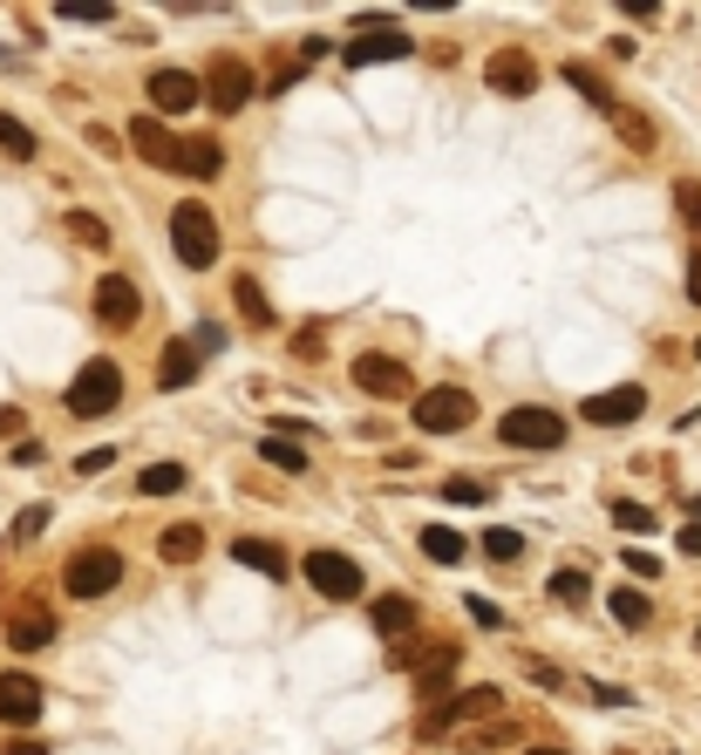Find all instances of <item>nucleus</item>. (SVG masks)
<instances>
[{"label":"nucleus","mask_w":701,"mask_h":755,"mask_svg":"<svg viewBox=\"0 0 701 755\" xmlns=\"http://www.w3.org/2000/svg\"><path fill=\"white\" fill-rule=\"evenodd\" d=\"M450 673H456V647H436L430 660L416 667V681H422V694H430V701H443L450 694Z\"/></svg>","instance_id":"b1692460"},{"label":"nucleus","mask_w":701,"mask_h":755,"mask_svg":"<svg viewBox=\"0 0 701 755\" xmlns=\"http://www.w3.org/2000/svg\"><path fill=\"white\" fill-rule=\"evenodd\" d=\"M259 456H266L272 470H306V450L287 443V435H259Z\"/></svg>","instance_id":"7c9ffc66"},{"label":"nucleus","mask_w":701,"mask_h":755,"mask_svg":"<svg viewBox=\"0 0 701 755\" xmlns=\"http://www.w3.org/2000/svg\"><path fill=\"white\" fill-rule=\"evenodd\" d=\"M137 490H143V497H177V490H184V463H150V470L137 476Z\"/></svg>","instance_id":"bb28decb"},{"label":"nucleus","mask_w":701,"mask_h":755,"mask_svg":"<svg viewBox=\"0 0 701 755\" xmlns=\"http://www.w3.org/2000/svg\"><path fill=\"white\" fill-rule=\"evenodd\" d=\"M341 55H347V68H368V62H402V55H416V42H409V34L388 21V14H375V21H362V34H355Z\"/></svg>","instance_id":"0eeeda50"},{"label":"nucleus","mask_w":701,"mask_h":755,"mask_svg":"<svg viewBox=\"0 0 701 755\" xmlns=\"http://www.w3.org/2000/svg\"><path fill=\"white\" fill-rule=\"evenodd\" d=\"M55 14H62V21H109L116 8H109V0H62Z\"/></svg>","instance_id":"c9c22d12"},{"label":"nucleus","mask_w":701,"mask_h":755,"mask_svg":"<svg viewBox=\"0 0 701 755\" xmlns=\"http://www.w3.org/2000/svg\"><path fill=\"white\" fill-rule=\"evenodd\" d=\"M198 96H205V83H198V75H184V68H158V75H150V109H158V116L198 109Z\"/></svg>","instance_id":"4468645a"},{"label":"nucleus","mask_w":701,"mask_h":755,"mask_svg":"<svg viewBox=\"0 0 701 755\" xmlns=\"http://www.w3.org/2000/svg\"><path fill=\"white\" fill-rule=\"evenodd\" d=\"M613 525H619V531H640V538H647V531H654V510H647V504H613Z\"/></svg>","instance_id":"e433bc0d"},{"label":"nucleus","mask_w":701,"mask_h":755,"mask_svg":"<svg viewBox=\"0 0 701 755\" xmlns=\"http://www.w3.org/2000/svg\"><path fill=\"white\" fill-rule=\"evenodd\" d=\"M586 416L593 429H627L634 416H647V388L640 381H627V388H600V395H586Z\"/></svg>","instance_id":"9d476101"},{"label":"nucleus","mask_w":701,"mask_h":755,"mask_svg":"<svg viewBox=\"0 0 701 755\" xmlns=\"http://www.w3.org/2000/svg\"><path fill=\"white\" fill-rule=\"evenodd\" d=\"M675 205H681V218L701 231V184H694V177H681V184H675Z\"/></svg>","instance_id":"4c0bfd02"},{"label":"nucleus","mask_w":701,"mask_h":755,"mask_svg":"<svg viewBox=\"0 0 701 755\" xmlns=\"http://www.w3.org/2000/svg\"><path fill=\"white\" fill-rule=\"evenodd\" d=\"M688 300H694V306H701V246H694V252H688Z\"/></svg>","instance_id":"c03bdc74"},{"label":"nucleus","mask_w":701,"mask_h":755,"mask_svg":"<svg viewBox=\"0 0 701 755\" xmlns=\"http://www.w3.org/2000/svg\"><path fill=\"white\" fill-rule=\"evenodd\" d=\"M443 497H450V504H484V497H490V484H484V476H450Z\"/></svg>","instance_id":"f704fd0d"},{"label":"nucleus","mask_w":701,"mask_h":755,"mask_svg":"<svg viewBox=\"0 0 701 755\" xmlns=\"http://www.w3.org/2000/svg\"><path fill=\"white\" fill-rule=\"evenodd\" d=\"M606 613H613L619 626H627V633H640V626L654 619V606H647V592H634V585H619L613 600H606Z\"/></svg>","instance_id":"393cba45"},{"label":"nucleus","mask_w":701,"mask_h":755,"mask_svg":"<svg viewBox=\"0 0 701 755\" xmlns=\"http://www.w3.org/2000/svg\"><path fill=\"white\" fill-rule=\"evenodd\" d=\"M552 600H559V606H579V600H586V572L559 565V572H552Z\"/></svg>","instance_id":"72a5a7b5"},{"label":"nucleus","mask_w":701,"mask_h":755,"mask_svg":"<svg viewBox=\"0 0 701 755\" xmlns=\"http://www.w3.org/2000/svg\"><path fill=\"white\" fill-rule=\"evenodd\" d=\"M8 755H48V742H8Z\"/></svg>","instance_id":"a18cd8bd"},{"label":"nucleus","mask_w":701,"mask_h":755,"mask_svg":"<svg viewBox=\"0 0 701 755\" xmlns=\"http://www.w3.org/2000/svg\"><path fill=\"white\" fill-rule=\"evenodd\" d=\"M525 755H572V748H525Z\"/></svg>","instance_id":"09e8293b"},{"label":"nucleus","mask_w":701,"mask_h":755,"mask_svg":"<svg viewBox=\"0 0 701 755\" xmlns=\"http://www.w3.org/2000/svg\"><path fill=\"white\" fill-rule=\"evenodd\" d=\"M116 463V450H89V456H75V470H83V476H96V470H109Z\"/></svg>","instance_id":"79ce46f5"},{"label":"nucleus","mask_w":701,"mask_h":755,"mask_svg":"<svg viewBox=\"0 0 701 755\" xmlns=\"http://www.w3.org/2000/svg\"><path fill=\"white\" fill-rule=\"evenodd\" d=\"M518 551H525V531H511V525H490V531H484V559H497V565H511Z\"/></svg>","instance_id":"c756f323"},{"label":"nucleus","mask_w":701,"mask_h":755,"mask_svg":"<svg viewBox=\"0 0 701 755\" xmlns=\"http://www.w3.org/2000/svg\"><path fill=\"white\" fill-rule=\"evenodd\" d=\"M205 89H212V109L239 116V109L252 103V89H259V75H252L239 55H218V62H212V75H205Z\"/></svg>","instance_id":"1a4fd4ad"},{"label":"nucleus","mask_w":701,"mask_h":755,"mask_svg":"<svg viewBox=\"0 0 701 755\" xmlns=\"http://www.w3.org/2000/svg\"><path fill=\"white\" fill-rule=\"evenodd\" d=\"M559 75H565V89H572V96H586V103H593V109H606V116H613V109H619V103H613V89H606V83H600V75H593V68H586V62H565V68H559Z\"/></svg>","instance_id":"5701e85b"},{"label":"nucleus","mask_w":701,"mask_h":755,"mask_svg":"<svg viewBox=\"0 0 701 755\" xmlns=\"http://www.w3.org/2000/svg\"><path fill=\"white\" fill-rule=\"evenodd\" d=\"M158 381H164V388H191V381H198V347H191V341H171L164 362H158Z\"/></svg>","instance_id":"aec40b11"},{"label":"nucleus","mask_w":701,"mask_h":755,"mask_svg":"<svg viewBox=\"0 0 701 755\" xmlns=\"http://www.w3.org/2000/svg\"><path fill=\"white\" fill-rule=\"evenodd\" d=\"M681 551H688V559L701 551V525H688V531H681Z\"/></svg>","instance_id":"49530a36"},{"label":"nucleus","mask_w":701,"mask_h":755,"mask_svg":"<svg viewBox=\"0 0 701 755\" xmlns=\"http://www.w3.org/2000/svg\"><path fill=\"white\" fill-rule=\"evenodd\" d=\"M627 572H634V579H660V559L634 544V551H627Z\"/></svg>","instance_id":"ea45409f"},{"label":"nucleus","mask_w":701,"mask_h":755,"mask_svg":"<svg viewBox=\"0 0 701 755\" xmlns=\"http://www.w3.org/2000/svg\"><path fill=\"white\" fill-rule=\"evenodd\" d=\"M42 531H48V504H28L21 525H14V538H42Z\"/></svg>","instance_id":"58836bf2"},{"label":"nucleus","mask_w":701,"mask_h":755,"mask_svg":"<svg viewBox=\"0 0 701 755\" xmlns=\"http://www.w3.org/2000/svg\"><path fill=\"white\" fill-rule=\"evenodd\" d=\"M123 402V375L116 362H83V375L68 381V416H109Z\"/></svg>","instance_id":"423d86ee"},{"label":"nucleus","mask_w":701,"mask_h":755,"mask_svg":"<svg viewBox=\"0 0 701 755\" xmlns=\"http://www.w3.org/2000/svg\"><path fill=\"white\" fill-rule=\"evenodd\" d=\"M422 551H430L436 565H463L471 544H463V531H450V525H422Z\"/></svg>","instance_id":"a878e982"},{"label":"nucleus","mask_w":701,"mask_h":755,"mask_svg":"<svg viewBox=\"0 0 701 755\" xmlns=\"http://www.w3.org/2000/svg\"><path fill=\"white\" fill-rule=\"evenodd\" d=\"M231 300H239V313H246V321H252V327H272V321H280V313H272V306H266V293H259V280H231Z\"/></svg>","instance_id":"cd10ccee"},{"label":"nucleus","mask_w":701,"mask_h":755,"mask_svg":"<svg viewBox=\"0 0 701 755\" xmlns=\"http://www.w3.org/2000/svg\"><path fill=\"white\" fill-rule=\"evenodd\" d=\"M368 619H375V633H416V600H402V592H381V600L368 606Z\"/></svg>","instance_id":"6ab92c4d"},{"label":"nucleus","mask_w":701,"mask_h":755,"mask_svg":"<svg viewBox=\"0 0 701 755\" xmlns=\"http://www.w3.org/2000/svg\"><path fill=\"white\" fill-rule=\"evenodd\" d=\"M231 559H239L246 572H266V579H287V559H280V544H266V538H239V544H231Z\"/></svg>","instance_id":"412c9836"},{"label":"nucleus","mask_w":701,"mask_h":755,"mask_svg":"<svg viewBox=\"0 0 701 755\" xmlns=\"http://www.w3.org/2000/svg\"><path fill=\"white\" fill-rule=\"evenodd\" d=\"M68 238H75V246H96V252H103V246H109V225L89 218V212H68Z\"/></svg>","instance_id":"473e14b6"},{"label":"nucleus","mask_w":701,"mask_h":755,"mask_svg":"<svg viewBox=\"0 0 701 755\" xmlns=\"http://www.w3.org/2000/svg\"><path fill=\"white\" fill-rule=\"evenodd\" d=\"M471 619L477 626H504V606H490V600H477V592H471Z\"/></svg>","instance_id":"a19ab883"},{"label":"nucleus","mask_w":701,"mask_h":755,"mask_svg":"<svg viewBox=\"0 0 701 755\" xmlns=\"http://www.w3.org/2000/svg\"><path fill=\"white\" fill-rule=\"evenodd\" d=\"M8 640H14L21 654H34V647H48V640H55V613H48V606H21V613L8 619Z\"/></svg>","instance_id":"f3484780"},{"label":"nucleus","mask_w":701,"mask_h":755,"mask_svg":"<svg viewBox=\"0 0 701 755\" xmlns=\"http://www.w3.org/2000/svg\"><path fill=\"white\" fill-rule=\"evenodd\" d=\"M484 89H497V96H531V89H538L531 48H497V55L484 62Z\"/></svg>","instance_id":"f8f14e48"},{"label":"nucleus","mask_w":701,"mask_h":755,"mask_svg":"<svg viewBox=\"0 0 701 755\" xmlns=\"http://www.w3.org/2000/svg\"><path fill=\"white\" fill-rule=\"evenodd\" d=\"M191 347H198V354H218V347H225V327H218V321L198 327V341H191Z\"/></svg>","instance_id":"37998d69"},{"label":"nucleus","mask_w":701,"mask_h":755,"mask_svg":"<svg viewBox=\"0 0 701 755\" xmlns=\"http://www.w3.org/2000/svg\"><path fill=\"white\" fill-rule=\"evenodd\" d=\"M477 714H497V688H456V694L430 701V708L416 714V735H422V742H443V735H456L463 722H477Z\"/></svg>","instance_id":"f257e3e1"},{"label":"nucleus","mask_w":701,"mask_h":755,"mask_svg":"<svg viewBox=\"0 0 701 755\" xmlns=\"http://www.w3.org/2000/svg\"><path fill=\"white\" fill-rule=\"evenodd\" d=\"M0 150H8L14 164H28V157H34V130L21 123V116H8V109H0Z\"/></svg>","instance_id":"c85d7f7f"},{"label":"nucleus","mask_w":701,"mask_h":755,"mask_svg":"<svg viewBox=\"0 0 701 755\" xmlns=\"http://www.w3.org/2000/svg\"><path fill=\"white\" fill-rule=\"evenodd\" d=\"M694 647H701V626H694Z\"/></svg>","instance_id":"8fccbe9b"},{"label":"nucleus","mask_w":701,"mask_h":755,"mask_svg":"<svg viewBox=\"0 0 701 755\" xmlns=\"http://www.w3.org/2000/svg\"><path fill=\"white\" fill-rule=\"evenodd\" d=\"M130 150L143 157V164H158V171H177V137H171V130H164L150 109L137 116V123H130Z\"/></svg>","instance_id":"dca6fc26"},{"label":"nucleus","mask_w":701,"mask_h":755,"mask_svg":"<svg viewBox=\"0 0 701 755\" xmlns=\"http://www.w3.org/2000/svg\"><path fill=\"white\" fill-rule=\"evenodd\" d=\"M198 551H205V531H198V525H171V531L158 538V559H164V565H191Z\"/></svg>","instance_id":"4be33fe9"},{"label":"nucleus","mask_w":701,"mask_h":755,"mask_svg":"<svg viewBox=\"0 0 701 755\" xmlns=\"http://www.w3.org/2000/svg\"><path fill=\"white\" fill-rule=\"evenodd\" d=\"M0 722L8 729L42 722V681L34 673H0Z\"/></svg>","instance_id":"ddd939ff"},{"label":"nucleus","mask_w":701,"mask_h":755,"mask_svg":"<svg viewBox=\"0 0 701 755\" xmlns=\"http://www.w3.org/2000/svg\"><path fill=\"white\" fill-rule=\"evenodd\" d=\"M613 130L627 137V150H654V123H647V116H634V109H613Z\"/></svg>","instance_id":"2f4dec72"},{"label":"nucleus","mask_w":701,"mask_h":755,"mask_svg":"<svg viewBox=\"0 0 701 755\" xmlns=\"http://www.w3.org/2000/svg\"><path fill=\"white\" fill-rule=\"evenodd\" d=\"M62 585H68V600H103V592L123 585V551H116V544H89V551H75L68 572H62Z\"/></svg>","instance_id":"f03ea898"},{"label":"nucleus","mask_w":701,"mask_h":755,"mask_svg":"<svg viewBox=\"0 0 701 755\" xmlns=\"http://www.w3.org/2000/svg\"><path fill=\"white\" fill-rule=\"evenodd\" d=\"M497 435H504L511 450H559V443H565V416L538 409V402H518V409L497 416Z\"/></svg>","instance_id":"20e7f679"},{"label":"nucleus","mask_w":701,"mask_h":755,"mask_svg":"<svg viewBox=\"0 0 701 755\" xmlns=\"http://www.w3.org/2000/svg\"><path fill=\"white\" fill-rule=\"evenodd\" d=\"M355 388L375 395V402H402L416 381H409V368L396 362V354H362V362H355Z\"/></svg>","instance_id":"9b49d317"},{"label":"nucleus","mask_w":701,"mask_h":755,"mask_svg":"<svg viewBox=\"0 0 701 755\" xmlns=\"http://www.w3.org/2000/svg\"><path fill=\"white\" fill-rule=\"evenodd\" d=\"M177 171L184 177H218L225 171V150L212 137H177Z\"/></svg>","instance_id":"a211bd4d"},{"label":"nucleus","mask_w":701,"mask_h":755,"mask_svg":"<svg viewBox=\"0 0 701 755\" xmlns=\"http://www.w3.org/2000/svg\"><path fill=\"white\" fill-rule=\"evenodd\" d=\"M306 585L321 592V600H362V565L347 559V551H306Z\"/></svg>","instance_id":"6e6552de"},{"label":"nucleus","mask_w":701,"mask_h":755,"mask_svg":"<svg viewBox=\"0 0 701 755\" xmlns=\"http://www.w3.org/2000/svg\"><path fill=\"white\" fill-rule=\"evenodd\" d=\"M471 416H477L471 388H422V395H416V409H409V422H416L422 435H456Z\"/></svg>","instance_id":"39448f33"},{"label":"nucleus","mask_w":701,"mask_h":755,"mask_svg":"<svg viewBox=\"0 0 701 755\" xmlns=\"http://www.w3.org/2000/svg\"><path fill=\"white\" fill-rule=\"evenodd\" d=\"M137 306H143V300H137V287L123 280V272H103V280H96V321H103V327H130Z\"/></svg>","instance_id":"2eb2a0df"},{"label":"nucleus","mask_w":701,"mask_h":755,"mask_svg":"<svg viewBox=\"0 0 701 755\" xmlns=\"http://www.w3.org/2000/svg\"><path fill=\"white\" fill-rule=\"evenodd\" d=\"M171 252L184 266H212L218 259V218L198 205V197H184V205L171 212Z\"/></svg>","instance_id":"7ed1b4c3"},{"label":"nucleus","mask_w":701,"mask_h":755,"mask_svg":"<svg viewBox=\"0 0 701 755\" xmlns=\"http://www.w3.org/2000/svg\"><path fill=\"white\" fill-rule=\"evenodd\" d=\"M21 429V409H0V435H14Z\"/></svg>","instance_id":"de8ad7c7"}]
</instances>
